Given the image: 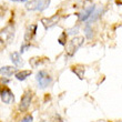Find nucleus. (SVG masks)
Returning <instances> with one entry per match:
<instances>
[{"label":"nucleus","mask_w":122,"mask_h":122,"mask_svg":"<svg viewBox=\"0 0 122 122\" xmlns=\"http://www.w3.org/2000/svg\"><path fill=\"white\" fill-rule=\"evenodd\" d=\"M36 31H37V26L36 25H32V26L28 27V29L26 31V35H25V41L26 42L29 41L30 39L32 38V36L36 33Z\"/></svg>","instance_id":"obj_10"},{"label":"nucleus","mask_w":122,"mask_h":122,"mask_svg":"<svg viewBox=\"0 0 122 122\" xmlns=\"http://www.w3.org/2000/svg\"><path fill=\"white\" fill-rule=\"evenodd\" d=\"M13 36H15V27L10 25L0 31V42L6 43V42L12 41Z\"/></svg>","instance_id":"obj_2"},{"label":"nucleus","mask_w":122,"mask_h":122,"mask_svg":"<svg viewBox=\"0 0 122 122\" xmlns=\"http://www.w3.org/2000/svg\"><path fill=\"white\" fill-rule=\"evenodd\" d=\"M29 47H30V43H29V42H28V43H26V45H23L22 47H21V53L26 51V50L29 48Z\"/></svg>","instance_id":"obj_19"},{"label":"nucleus","mask_w":122,"mask_h":122,"mask_svg":"<svg viewBox=\"0 0 122 122\" xmlns=\"http://www.w3.org/2000/svg\"><path fill=\"white\" fill-rule=\"evenodd\" d=\"M59 18H60V17H59L58 15H55V16L50 17V18H42L41 23L45 26L46 29H49V28H51V27L57 25V22L59 21Z\"/></svg>","instance_id":"obj_5"},{"label":"nucleus","mask_w":122,"mask_h":122,"mask_svg":"<svg viewBox=\"0 0 122 122\" xmlns=\"http://www.w3.org/2000/svg\"><path fill=\"white\" fill-rule=\"evenodd\" d=\"M11 1H15V2H25L27 0H11Z\"/></svg>","instance_id":"obj_20"},{"label":"nucleus","mask_w":122,"mask_h":122,"mask_svg":"<svg viewBox=\"0 0 122 122\" xmlns=\"http://www.w3.org/2000/svg\"><path fill=\"white\" fill-rule=\"evenodd\" d=\"M84 35H86V37H87L88 39H91L93 36V32H92V27L88 23L87 26H86V28H84Z\"/></svg>","instance_id":"obj_15"},{"label":"nucleus","mask_w":122,"mask_h":122,"mask_svg":"<svg viewBox=\"0 0 122 122\" xmlns=\"http://www.w3.org/2000/svg\"><path fill=\"white\" fill-rule=\"evenodd\" d=\"M16 71H17V68L9 67V66L0 68V74H2L5 77H10V76H12V74L16 73Z\"/></svg>","instance_id":"obj_8"},{"label":"nucleus","mask_w":122,"mask_h":122,"mask_svg":"<svg viewBox=\"0 0 122 122\" xmlns=\"http://www.w3.org/2000/svg\"><path fill=\"white\" fill-rule=\"evenodd\" d=\"M77 32H78V27L68 30V33H69V35H74V33H77Z\"/></svg>","instance_id":"obj_18"},{"label":"nucleus","mask_w":122,"mask_h":122,"mask_svg":"<svg viewBox=\"0 0 122 122\" xmlns=\"http://www.w3.org/2000/svg\"><path fill=\"white\" fill-rule=\"evenodd\" d=\"M32 121H33V118H32V116H30V114L26 116L22 120H21V122H32Z\"/></svg>","instance_id":"obj_17"},{"label":"nucleus","mask_w":122,"mask_h":122,"mask_svg":"<svg viewBox=\"0 0 122 122\" xmlns=\"http://www.w3.org/2000/svg\"><path fill=\"white\" fill-rule=\"evenodd\" d=\"M40 122H45V121H40Z\"/></svg>","instance_id":"obj_21"},{"label":"nucleus","mask_w":122,"mask_h":122,"mask_svg":"<svg viewBox=\"0 0 122 122\" xmlns=\"http://www.w3.org/2000/svg\"><path fill=\"white\" fill-rule=\"evenodd\" d=\"M36 79H37V81H38V84H39V88H40V89H45V88H47L49 84L51 83V81H52L51 77L43 70L39 71L38 73H37Z\"/></svg>","instance_id":"obj_3"},{"label":"nucleus","mask_w":122,"mask_h":122,"mask_svg":"<svg viewBox=\"0 0 122 122\" xmlns=\"http://www.w3.org/2000/svg\"><path fill=\"white\" fill-rule=\"evenodd\" d=\"M72 71H73L74 73L77 74L80 79H83V74H84V68L83 67H80V66H78V67H73Z\"/></svg>","instance_id":"obj_12"},{"label":"nucleus","mask_w":122,"mask_h":122,"mask_svg":"<svg viewBox=\"0 0 122 122\" xmlns=\"http://www.w3.org/2000/svg\"><path fill=\"white\" fill-rule=\"evenodd\" d=\"M31 73H32L31 70H22V71H20V72H17L16 78L20 81H23V80H26Z\"/></svg>","instance_id":"obj_11"},{"label":"nucleus","mask_w":122,"mask_h":122,"mask_svg":"<svg viewBox=\"0 0 122 122\" xmlns=\"http://www.w3.org/2000/svg\"><path fill=\"white\" fill-rule=\"evenodd\" d=\"M66 39H67V35H66V32H63L59 38V43L60 45H66Z\"/></svg>","instance_id":"obj_16"},{"label":"nucleus","mask_w":122,"mask_h":122,"mask_svg":"<svg viewBox=\"0 0 122 122\" xmlns=\"http://www.w3.org/2000/svg\"><path fill=\"white\" fill-rule=\"evenodd\" d=\"M101 13H102V8H100V9L97 10L96 12H93L92 15H91V18H90V21H89V25H90L91 22H93V21H96V20L98 19L100 16H101Z\"/></svg>","instance_id":"obj_13"},{"label":"nucleus","mask_w":122,"mask_h":122,"mask_svg":"<svg viewBox=\"0 0 122 122\" xmlns=\"http://www.w3.org/2000/svg\"><path fill=\"white\" fill-rule=\"evenodd\" d=\"M83 42H84L83 37H74V38L71 39L67 45V50H66L67 57L70 58V57L74 56V53L79 50V48H80L81 46L83 45Z\"/></svg>","instance_id":"obj_1"},{"label":"nucleus","mask_w":122,"mask_h":122,"mask_svg":"<svg viewBox=\"0 0 122 122\" xmlns=\"http://www.w3.org/2000/svg\"><path fill=\"white\" fill-rule=\"evenodd\" d=\"M31 101H32V92L30 90H28L25 92V94H23L22 98H21L19 109L21 110V111H26V110L29 108Z\"/></svg>","instance_id":"obj_4"},{"label":"nucleus","mask_w":122,"mask_h":122,"mask_svg":"<svg viewBox=\"0 0 122 122\" xmlns=\"http://www.w3.org/2000/svg\"><path fill=\"white\" fill-rule=\"evenodd\" d=\"M0 96H1V100L7 104H9L11 103V101H13V93L11 92L9 88H3L0 92Z\"/></svg>","instance_id":"obj_6"},{"label":"nucleus","mask_w":122,"mask_h":122,"mask_svg":"<svg viewBox=\"0 0 122 122\" xmlns=\"http://www.w3.org/2000/svg\"><path fill=\"white\" fill-rule=\"evenodd\" d=\"M94 10H96V6L92 5V6L88 7L87 9H84L83 11H81V12L79 13V19H80V21H86V20H88L91 17V15L94 12Z\"/></svg>","instance_id":"obj_7"},{"label":"nucleus","mask_w":122,"mask_h":122,"mask_svg":"<svg viewBox=\"0 0 122 122\" xmlns=\"http://www.w3.org/2000/svg\"><path fill=\"white\" fill-rule=\"evenodd\" d=\"M27 10H37L38 8V0H32L26 5Z\"/></svg>","instance_id":"obj_14"},{"label":"nucleus","mask_w":122,"mask_h":122,"mask_svg":"<svg viewBox=\"0 0 122 122\" xmlns=\"http://www.w3.org/2000/svg\"><path fill=\"white\" fill-rule=\"evenodd\" d=\"M10 58H11L12 63L15 64L16 67H20V66H22V59H21V56H20L19 52H12L11 56H10Z\"/></svg>","instance_id":"obj_9"}]
</instances>
